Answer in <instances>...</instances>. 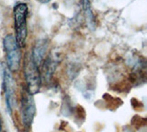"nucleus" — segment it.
<instances>
[{
    "mask_svg": "<svg viewBox=\"0 0 147 132\" xmlns=\"http://www.w3.org/2000/svg\"><path fill=\"white\" fill-rule=\"evenodd\" d=\"M14 25L16 31V41L20 48L25 45L28 35L27 29V17L28 6L24 3H20L14 7Z\"/></svg>",
    "mask_w": 147,
    "mask_h": 132,
    "instance_id": "1",
    "label": "nucleus"
},
{
    "mask_svg": "<svg viewBox=\"0 0 147 132\" xmlns=\"http://www.w3.org/2000/svg\"><path fill=\"white\" fill-rule=\"evenodd\" d=\"M3 44L7 54V69L11 72L17 71L20 67L21 53L20 47L18 46L15 36H13L12 34L7 35L4 39Z\"/></svg>",
    "mask_w": 147,
    "mask_h": 132,
    "instance_id": "2",
    "label": "nucleus"
},
{
    "mask_svg": "<svg viewBox=\"0 0 147 132\" xmlns=\"http://www.w3.org/2000/svg\"><path fill=\"white\" fill-rule=\"evenodd\" d=\"M24 72L27 82L28 92L34 95L40 90L41 78L39 67L34 63L31 56L28 57L24 63Z\"/></svg>",
    "mask_w": 147,
    "mask_h": 132,
    "instance_id": "3",
    "label": "nucleus"
},
{
    "mask_svg": "<svg viewBox=\"0 0 147 132\" xmlns=\"http://www.w3.org/2000/svg\"><path fill=\"white\" fill-rule=\"evenodd\" d=\"M21 117L22 122L26 126H30L33 120L35 113H36V107L34 103L33 95L30 93L23 92L21 94Z\"/></svg>",
    "mask_w": 147,
    "mask_h": 132,
    "instance_id": "4",
    "label": "nucleus"
},
{
    "mask_svg": "<svg viewBox=\"0 0 147 132\" xmlns=\"http://www.w3.org/2000/svg\"><path fill=\"white\" fill-rule=\"evenodd\" d=\"M5 86H6V93H7V105L9 106V109H11L14 102V94H15V83L12 77L11 71L8 69L5 71Z\"/></svg>",
    "mask_w": 147,
    "mask_h": 132,
    "instance_id": "5",
    "label": "nucleus"
},
{
    "mask_svg": "<svg viewBox=\"0 0 147 132\" xmlns=\"http://www.w3.org/2000/svg\"><path fill=\"white\" fill-rule=\"evenodd\" d=\"M46 50H47V44H46V42L44 40L36 43V45H35V47L33 49V52H32V54H31V57H32V59H33L34 63L38 67L43 61Z\"/></svg>",
    "mask_w": 147,
    "mask_h": 132,
    "instance_id": "6",
    "label": "nucleus"
},
{
    "mask_svg": "<svg viewBox=\"0 0 147 132\" xmlns=\"http://www.w3.org/2000/svg\"><path fill=\"white\" fill-rule=\"evenodd\" d=\"M82 6L84 8L89 7V0H82Z\"/></svg>",
    "mask_w": 147,
    "mask_h": 132,
    "instance_id": "7",
    "label": "nucleus"
},
{
    "mask_svg": "<svg viewBox=\"0 0 147 132\" xmlns=\"http://www.w3.org/2000/svg\"><path fill=\"white\" fill-rule=\"evenodd\" d=\"M37 1H39V2L41 3V4H47V3H49V2L52 1V0H37Z\"/></svg>",
    "mask_w": 147,
    "mask_h": 132,
    "instance_id": "8",
    "label": "nucleus"
},
{
    "mask_svg": "<svg viewBox=\"0 0 147 132\" xmlns=\"http://www.w3.org/2000/svg\"><path fill=\"white\" fill-rule=\"evenodd\" d=\"M2 130V125H1V119H0V132Z\"/></svg>",
    "mask_w": 147,
    "mask_h": 132,
    "instance_id": "9",
    "label": "nucleus"
}]
</instances>
